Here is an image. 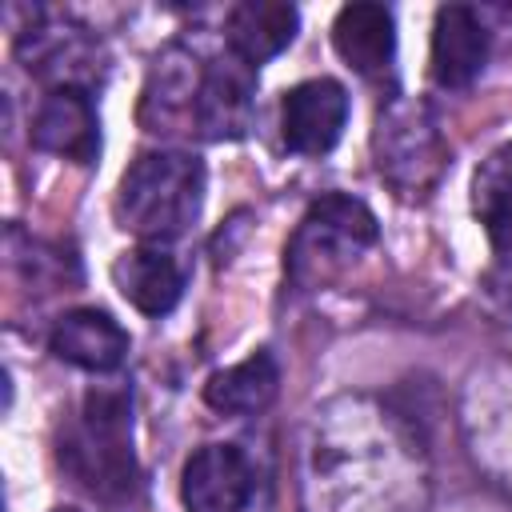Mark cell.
<instances>
[{
  "instance_id": "cell-6",
  "label": "cell",
  "mask_w": 512,
  "mask_h": 512,
  "mask_svg": "<svg viewBox=\"0 0 512 512\" xmlns=\"http://www.w3.org/2000/svg\"><path fill=\"white\" fill-rule=\"evenodd\" d=\"M252 92H256V68L240 56H220L196 88V128L208 140H240L252 128Z\"/></svg>"
},
{
  "instance_id": "cell-14",
  "label": "cell",
  "mask_w": 512,
  "mask_h": 512,
  "mask_svg": "<svg viewBox=\"0 0 512 512\" xmlns=\"http://www.w3.org/2000/svg\"><path fill=\"white\" fill-rule=\"evenodd\" d=\"M280 392V368L272 360V352H256L232 368H220L208 376L204 384V400L208 408L224 412V416H252L264 412Z\"/></svg>"
},
{
  "instance_id": "cell-8",
  "label": "cell",
  "mask_w": 512,
  "mask_h": 512,
  "mask_svg": "<svg viewBox=\"0 0 512 512\" xmlns=\"http://www.w3.org/2000/svg\"><path fill=\"white\" fill-rule=\"evenodd\" d=\"M32 144L40 152L92 164L100 156V120L88 92L76 84H60L56 92H48L32 116Z\"/></svg>"
},
{
  "instance_id": "cell-10",
  "label": "cell",
  "mask_w": 512,
  "mask_h": 512,
  "mask_svg": "<svg viewBox=\"0 0 512 512\" xmlns=\"http://www.w3.org/2000/svg\"><path fill=\"white\" fill-rule=\"evenodd\" d=\"M48 348L84 372H112L128 356V332L104 308H72L52 324Z\"/></svg>"
},
{
  "instance_id": "cell-7",
  "label": "cell",
  "mask_w": 512,
  "mask_h": 512,
  "mask_svg": "<svg viewBox=\"0 0 512 512\" xmlns=\"http://www.w3.org/2000/svg\"><path fill=\"white\" fill-rule=\"evenodd\" d=\"M188 512H240L252 496V464L236 444H204L188 456L180 476Z\"/></svg>"
},
{
  "instance_id": "cell-16",
  "label": "cell",
  "mask_w": 512,
  "mask_h": 512,
  "mask_svg": "<svg viewBox=\"0 0 512 512\" xmlns=\"http://www.w3.org/2000/svg\"><path fill=\"white\" fill-rule=\"evenodd\" d=\"M56 512H80V508H56Z\"/></svg>"
},
{
  "instance_id": "cell-4",
  "label": "cell",
  "mask_w": 512,
  "mask_h": 512,
  "mask_svg": "<svg viewBox=\"0 0 512 512\" xmlns=\"http://www.w3.org/2000/svg\"><path fill=\"white\" fill-rule=\"evenodd\" d=\"M376 168L400 196H424L444 168V140L424 104L396 100L376 120Z\"/></svg>"
},
{
  "instance_id": "cell-13",
  "label": "cell",
  "mask_w": 512,
  "mask_h": 512,
  "mask_svg": "<svg viewBox=\"0 0 512 512\" xmlns=\"http://www.w3.org/2000/svg\"><path fill=\"white\" fill-rule=\"evenodd\" d=\"M332 44L348 68L360 76H376L392 64L396 24L384 4H344L332 20Z\"/></svg>"
},
{
  "instance_id": "cell-1",
  "label": "cell",
  "mask_w": 512,
  "mask_h": 512,
  "mask_svg": "<svg viewBox=\"0 0 512 512\" xmlns=\"http://www.w3.org/2000/svg\"><path fill=\"white\" fill-rule=\"evenodd\" d=\"M204 204V164L188 152H140L116 188V216L140 240L184 236Z\"/></svg>"
},
{
  "instance_id": "cell-12",
  "label": "cell",
  "mask_w": 512,
  "mask_h": 512,
  "mask_svg": "<svg viewBox=\"0 0 512 512\" xmlns=\"http://www.w3.org/2000/svg\"><path fill=\"white\" fill-rule=\"evenodd\" d=\"M300 28V12L284 0H244L228 12V52L260 68L280 56Z\"/></svg>"
},
{
  "instance_id": "cell-2",
  "label": "cell",
  "mask_w": 512,
  "mask_h": 512,
  "mask_svg": "<svg viewBox=\"0 0 512 512\" xmlns=\"http://www.w3.org/2000/svg\"><path fill=\"white\" fill-rule=\"evenodd\" d=\"M60 464L104 500H128L136 492L132 396L124 388H92L84 396L80 424L60 444Z\"/></svg>"
},
{
  "instance_id": "cell-15",
  "label": "cell",
  "mask_w": 512,
  "mask_h": 512,
  "mask_svg": "<svg viewBox=\"0 0 512 512\" xmlns=\"http://www.w3.org/2000/svg\"><path fill=\"white\" fill-rule=\"evenodd\" d=\"M472 208L484 220L492 244L512 256V140L480 160L472 176Z\"/></svg>"
},
{
  "instance_id": "cell-9",
  "label": "cell",
  "mask_w": 512,
  "mask_h": 512,
  "mask_svg": "<svg viewBox=\"0 0 512 512\" xmlns=\"http://www.w3.org/2000/svg\"><path fill=\"white\" fill-rule=\"evenodd\" d=\"M488 60V28L476 8L444 4L432 24V80L444 88H464L480 76Z\"/></svg>"
},
{
  "instance_id": "cell-5",
  "label": "cell",
  "mask_w": 512,
  "mask_h": 512,
  "mask_svg": "<svg viewBox=\"0 0 512 512\" xmlns=\"http://www.w3.org/2000/svg\"><path fill=\"white\" fill-rule=\"evenodd\" d=\"M348 124V92L340 80H304L284 92L280 104V128L284 144L300 156H324L336 148L340 132Z\"/></svg>"
},
{
  "instance_id": "cell-3",
  "label": "cell",
  "mask_w": 512,
  "mask_h": 512,
  "mask_svg": "<svg viewBox=\"0 0 512 512\" xmlns=\"http://www.w3.org/2000/svg\"><path fill=\"white\" fill-rule=\"evenodd\" d=\"M376 232V216L364 200L328 192L300 220V232L288 248V268L296 280H324L328 272L348 264V256L376 244Z\"/></svg>"
},
{
  "instance_id": "cell-11",
  "label": "cell",
  "mask_w": 512,
  "mask_h": 512,
  "mask_svg": "<svg viewBox=\"0 0 512 512\" xmlns=\"http://www.w3.org/2000/svg\"><path fill=\"white\" fill-rule=\"evenodd\" d=\"M112 280H116L120 296L144 316L172 312L184 292V268L160 244H140V248L120 252V260L112 264Z\"/></svg>"
}]
</instances>
